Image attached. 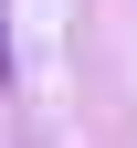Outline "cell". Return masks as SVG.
<instances>
[{
  "instance_id": "6da1fadb",
  "label": "cell",
  "mask_w": 137,
  "mask_h": 148,
  "mask_svg": "<svg viewBox=\"0 0 137 148\" xmlns=\"http://www.w3.org/2000/svg\"><path fill=\"white\" fill-rule=\"evenodd\" d=\"M0 74H11V32H0Z\"/></svg>"
}]
</instances>
